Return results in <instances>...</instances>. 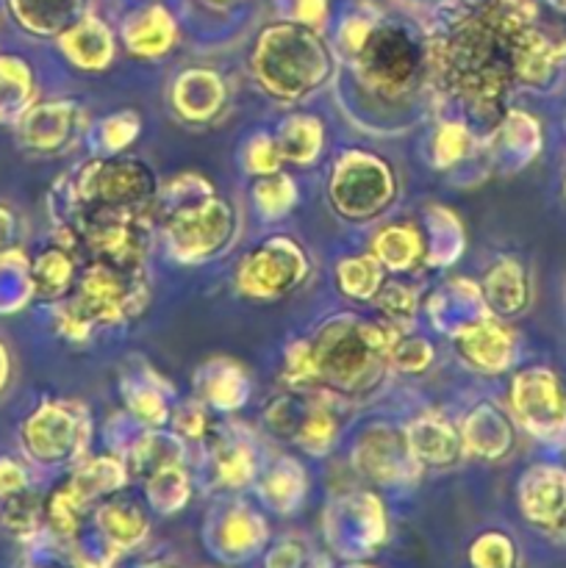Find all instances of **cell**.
Masks as SVG:
<instances>
[{
	"label": "cell",
	"instance_id": "16",
	"mask_svg": "<svg viewBox=\"0 0 566 568\" xmlns=\"http://www.w3.org/2000/svg\"><path fill=\"white\" fill-rule=\"evenodd\" d=\"M14 125L17 139L26 150L64 153L87 131V114L72 100H48V103H33Z\"/></svg>",
	"mask_w": 566,
	"mask_h": 568
},
{
	"label": "cell",
	"instance_id": "34",
	"mask_svg": "<svg viewBox=\"0 0 566 568\" xmlns=\"http://www.w3.org/2000/svg\"><path fill=\"white\" fill-rule=\"evenodd\" d=\"M372 255L381 261L383 270L405 272L425 258V239L414 225H388L372 242Z\"/></svg>",
	"mask_w": 566,
	"mask_h": 568
},
{
	"label": "cell",
	"instance_id": "12",
	"mask_svg": "<svg viewBox=\"0 0 566 568\" xmlns=\"http://www.w3.org/2000/svg\"><path fill=\"white\" fill-rule=\"evenodd\" d=\"M309 275L305 250L289 236H272L244 255L236 270V288L250 300H277Z\"/></svg>",
	"mask_w": 566,
	"mask_h": 568
},
{
	"label": "cell",
	"instance_id": "25",
	"mask_svg": "<svg viewBox=\"0 0 566 568\" xmlns=\"http://www.w3.org/2000/svg\"><path fill=\"white\" fill-rule=\"evenodd\" d=\"M261 505L277 516L297 514L309 494V475L294 458H277L255 483Z\"/></svg>",
	"mask_w": 566,
	"mask_h": 568
},
{
	"label": "cell",
	"instance_id": "21",
	"mask_svg": "<svg viewBox=\"0 0 566 568\" xmlns=\"http://www.w3.org/2000/svg\"><path fill=\"white\" fill-rule=\"evenodd\" d=\"M259 477V458L236 433H216L209 449V480L216 491H242Z\"/></svg>",
	"mask_w": 566,
	"mask_h": 568
},
{
	"label": "cell",
	"instance_id": "15",
	"mask_svg": "<svg viewBox=\"0 0 566 568\" xmlns=\"http://www.w3.org/2000/svg\"><path fill=\"white\" fill-rule=\"evenodd\" d=\"M353 469L364 480L377 486H411L420 480L422 466L416 464L405 430L392 425H370L353 444Z\"/></svg>",
	"mask_w": 566,
	"mask_h": 568
},
{
	"label": "cell",
	"instance_id": "27",
	"mask_svg": "<svg viewBox=\"0 0 566 568\" xmlns=\"http://www.w3.org/2000/svg\"><path fill=\"white\" fill-rule=\"evenodd\" d=\"M122 39H125V48L139 59H159L166 50H172L178 28L170 11L161 6H144L142 11L128 17L122 26Z\"/></svg>",
	"mask_w": 566,
	"mask_h": 568
},
{
	"label": "cell",
	"instance_id": "19",
	"mask_svg": "<svg viewBox=\"0 0 566 568\" xmlns=\"http://www.w3.org/2000/svg\"><path fill=\"white\" fill-rule=\"evenodd\" d=\"M411 453L422 469H449L466 455L461 430H455L442 414H422L405 427Z\"/></svg>",
	"mask_w": 566,
	"mask_h": 568
},
{
	"label": "cell",
	"instance_id": "37",
	"mask_svg": "<svg viewBox=\"0 0 566 568\" xmlns=\"http://www.w3.org/2000/svg\"><path fill=\"white\" fill-rule=\"evenodd\" d=\"M183 438L178 433H161V430H148L142 438L131 444L125 455L128 469L137 471V475H153L155 469L170 464H183Z\"/></svg>",
	"mask_w": 566,
	"mask_h": 568
},
{
	"label": "cell",
	"instance_id": "20",
	"mask_svg": "<svg viewBox=\"0 0 566 568\" xmlns=\"http://www.w3.org/2000/svg\"><path fill=\"white\" fill-rule=\"evenodd\" d=\"M94 532L105 547L114 549L122 558L125 552H133L148 541L150 519L137 503L120 499L114 494L94 508Z\"/></svg>",
	"mask_w": 566,
	"mask_h": 568
},
{
	"label": "cell",
	"instance_id": "7",
	"mask_svg": "<svg viewBox=\"0 0 566 568\" xmlns=\"http://www.w3.org/2000/svg\"><path fill=\"white\" fill-rule=\"evenodd\" d=\"M161 220H164L161 231L166 239V253L178 264H203L225 253L236 236V214L231 203L216 197V192L198 203L170 211Z\"/></svg>",
	"mask_w": 566,
	"mask_h": 568
},
{
	"label": "cell",
	"instance_id": "45",
	"mask_svg": "<svg viewBox=\"0 0 566 568\" xmlns=\"http://www.w3.org/2000/svg\"><path fill=\"white\" fill-rule=\"evenodd\" d=\"M375 303L377 308H381V314L386 316V322H392L394 327H400V331H405V327L414 322L416 316V292L408 286V283H386L383 281V286L377 288L375 294Z\"/></svg>",
	"mask_w": 566,
	"mask_h": 568
},
{
	"label": "cell",
	"instance_id": "50",
	"mask_svg": "<svg viewBox=\"0 0 566 568\" xmlns=\"http://www.w3.org/2000/svg\"><path fill=\"white\" fill-rule=\"evenodd\" d=\"M172 427H175L178 436L183 442H200V438L209 436V416H205V408L200 399H189V403H181L170 414Z\"/></svg>",
	"mask_w": 566,
	"mask_h": 568
},
{
	"label": "cell",
	"instance_id": "13",
	"mask_svg": "<svg viewBox=\"0 0 566 568\" xmlns=\"http://www.w3.org/2000/svg\"><path fill=\"white\" fill-rule=\"evenodd\" d=\"M511 408L522 427L542 442H555L566 433L564 386L547 366L516 372L511 383Z\"/></svg>",
	"mask_w": 566,
	"mask_h": 568
},
{
	"label": "cell",
	"instance_id": "8",
	"mask_svg": "<svg viewBox=\"0 0 566 568\" xmlns=\"http://www.w3.org/2000/svg\"><path fill=\"white\" fill-rule=\"evenodd\" d=\"M336 394L316 388V392H286L266 405V427L281 438L297 444L303 453L327 455L336 444L338 430V405Z\"/></svg>",
	"mask_w": 566,
	"mask_h": 568
},
{
	"label": "cell",
	"instance_id": "58",
	"mask_svg": "<svg viewBox=\"0 0 566 568\" xmlns=\"http://www.w3.org/2000/svg\"><path fill=\"white\" fill-rule=\"evenodd\" d=\"M142 568H181V566H172V564H148V566H142Z\"/></svg>",
	"mask_w": 566,
	"mask_h": 568
},
{
	"label": "cell",
	"instance_id": "32",
	"mask_svg": "<svg viewBox=\"0 0 566 568\" xmlns=\"http://www.w3.org/2000/svg\"><path fill=\"white\" fill-rule=\"evenodd\" d=\"M277 150H281L283 161H294V164H311L316 155L322 153L325 144V128L314 114H292L277 125L275 133Z\"/></svg>",
	"mask_w": 566,
	"mask_h": 568
},
{
	"label": "cell",
	"instance_id": "51",
	"mask_svg": "<svg viewBox=\"0 0 566 568\" xmlns=\"http://www.w3.org/2000/svg\"><path fill=\"white\" fill-rule=\"evenodd\" d=\"M309 566V547L297 538H283L275 547L266 549L264 568H305Z\"/></svg>",
	"mask_w": 566,
	"mask_h": 568
},
{
	"label": "cell",
	"instance_id": "56",
	"mask_svg": "<svg viewBox=\"0 0 566 568\" xmlns=\"http://www.w3.org/2000/svg\"><path fill=\"white\" fill-rule=\"evenodd\" d=\"M6 381H9V355H6L3 344H0V392H3Z\"/></svg>",
	"mask_w": 566,
	"mask_h": 568
},
{
	"label": "cell",
	"instance_id": "33",
	"mask_svg": "<svg viewBox=\"0 0 566 568\" xmlns=\"http://www.w3.org/2000/svg\"><path fill=\"white\" fill-rule=\"evenodd\" d=\"M144 497H148L150 510H155L159 516L181 514L192 499V477H189L186 466L170 464L148 475Z\"/></svg>",
	"mask_w": 566,
	"mask_h": 568
},
{
	"label": "cell",
	"instance_id": "36",
	"mask_svg": "<svg viewBox=\"0 0 566 568\" xmlns=\"http://www.w3.org/2000/svg\"><path fill=\"white\" fill-rule=\"evenodd\" d=\"M33 105V72L20 55H0V122H17Z\"/></svg>",
	"mask_w": 566,
	"mask_h": 568
},
{
	"label": "cell",
	"instance_id": "3",
	"mask_svg": "<svg viewBox=\"0 0 566 568\" xmlns=\"http://www.w3.org/2000/svg\"><path fill=\"white\" fill-rule=\"evenodd\" d=\"M148 266H125L114 261H87L75 292L53 311L55 331L70 342H87L94 327L122 325L148 308Z\"/></svg>",
	"mask_w": 566,
	"mask_h": 568
},
{
	"label": "cell",
	"instance_id": "24",
	"mask_svg": "<svg viewBox=\"0 0 566 568\" xmlns=\"http://www.w3.org/2000/svg\"><path fill=\"white\" fill-rule=\"evenodd\" d=\"M461 442L469 455H477L483 460H497L511 449L514 430H511V422L505 419L497 405L483 403L461 422Z\"/></svg>",
	"mask_w": 566,
	"mask_h": 568
},
{
	"label": "cell",
	"instance_id": "17",
	"mask_svg": "<svg viewBox=\"0 0 566 568\" xmlns=\"http://www.w3.org/2000/svg\"><path fill=\"white\" fill-rule=\"evenodd\" d=\"M519 510L542 530H566V469L549 464L530 466L519 480Z\"/></svg>",
	"mask_w": 566,
	"mask_h": 568
},
{
	"label": "cell",
	"instance_id": "53",
	"mask_svg": "<svg viewBox=\"0 0 566 568\" xmlns=\"http://www.w3.org/2000/svg\"><path fill=\"white\" fill-rule=\"evenodd\" d=\"M325 0H297V6H294V20H297L300 26L316 28L325 20Z\"/></svg>",
	"mask_w": 566,
	"mask_h": 568
},
{
	"label": "cell",
	"instance_id": "2",
	"mask_svg": "<svg viewBox=\"0 0 566 568\" xmlns=\"http://www.w3.org/2000/svg\"><path fill=\"white\" fill-rule=\"evenodd\" d=\"M392 322H370L355 314H336L311 338L316 377L336 397H366L392 369V347L400 338Z\"/></svg>",
	"mask_w": 566,
	"mask_h": 568
},
{
	"label": "cell",
	"instance_id": "26",
	"mask_svg": "<svg viewBox=\"0 0 566 568\" xmlns=\"http://www.w3.org/2000/svg\"><path fill=\"white\" fill-rule=\"evenodd\" d=\"M483 303L494 316H516L527 308L530 283L525 266L516 258H499L483 277Z\"/></svg>",
	"mask_w": 566,
	"mask_h": 568
},
{
	"label": "cell",
	"instance_id": "48",
	"mask_svg": "<svg viewBox=\"0 0 566 568\" xmlns=\"http://www.w3.org/2000/svg\"><path fill=\"white\" fill-rule=\"evenodd\" d=\"M139 128H142V122H139L137 111H117L109 120L100 122V144L109 155L122 153V150L137 142Z\"/></svg>",
	"mask_w": 566,
	"mask_h": 568
},
{
	"label": "cell",
	"instance_id": "43",
	"mask_svg": "<svg viewBox=\"0 0 566 568\" xmlns=\"http://www.w3.org/2000/svg\"><path fill=\"white\" fill-rule=\"evenodd\" d=\"M431 231L433 236H442V242H436L433 247L425 250V258L431 266H444L453 264V258L458 253H464V227L458 225L455 214H449L447 209H438L431 205Z\"/></svg>",
	"mask_w": 566,
	"mask_h": 568
},
{
	"label": "cell",
	"instance_id": "57",
	"mask_svg": "<svg viewBox=\"0 0 566 568\" xmlns=\"http://www.w3.org/2000/svg\"><path fill=\"white\" fill-rule=\"evenodd\" d=\"M338 568H375L372 564H366V560H350V564L338 566Z\"/></svg>",
	"mask_w": 566,
	"mask_h": 568
},
{
	"label": "cell",
	"instance_id": "14",
	"mask_svg": "<svg viewBox=\"0 0 566 568\" xmlns=\"http://www.w3.org/2000/svg\"><path fill=\"white\" fill-rule=\"evenodd\" d=\"M266 541H270L266 519L247 503H222L205 519V549L211 558L225 566L250 564L264 552Z\"/></svg>",
	"mask_w": 566,
	"mask_h": 568
},
{
	"label": "cell",
	"instance_id": "22",
	"mask_svg": "<svg viewBox=\"0 0 566 568\" xmlns=\"http://www.w3.org/2000/svg\"><path fill=\"white\" fill-rule=\"evenodd\" d=\"M228 98L220 72L194 67L178 75L172 87V105L186 122H211L222 111Z\"/></svg>",
	"mask_w": 566,
	"mask_h": 568
},
{
	"label": "cell",
	"instance_id": "49",
	"mask_svg": "<svg viewBox=\"0 0 566 568\" xmlns=\"http://www.w3.org/2000/svg\"><path fill=\"white\" fill-rule=\"evenodd\" d=\"M392 369L403 372V375H420L427 366L433 364V347L425 342V338L405 336L400 333V338L392 347Z\"/></svg>",
	"mask_w": 566,
	"mask_h": 568
},
{
	"label": "cell",
	"instance_id": "6",
	"mask_svg": "<svg viewBox=\"0 0 566 568\" xmlns=\"http://www.w3.org/2000/svg\"><path fill=\"white\" fill-rule=\"evenodd\" d=\"M159 183L153 170L139 159L109 155L81 164L67 183L61 214L75 209H137L153 211Z\"/></svg>",
	"mask_w": 566,
	"mask_h": 568
},
{
	"label": "cell",
	"instance_id": "42",
	"mask_svg": "<svg viewBox=\"0 0 566 568\" xmlns=\"http://www.w3.org/2000/svg\"><path fill=\"white\" fill-rule=\"evenodd\" d=\"M253 203L264 220L275 222L281 216H286L292 211V205L297 203V186L289 175L275 172V175L259 178V183L253 186Z\"/></svg>",
	"mask_w": 566,
	"mask_h": 568
},
{
	"label": "cell",
	"instance_id": "55",
	"mask_svg": "<svg viewBox=\"0 0 566 568\" xmlns=\"http://www.w3.org/2000/svg\"><path fill=\"white\" fill-rule=\"evenodd\" d=\"M14 233H17L14 214H11V211L6 209V205H0V253H3V250H9V244H11V239H14Z\"/></svg>",
	"mask_w": 566,
	"mask_h": 568
},
{
	"label": "cell",
	"instance_id": "11",
	"mask_svg": "<svg viewBox=\"0 0 566 568\" xmlns=\"http://www.w3.org/2000/svg\"><path fill=\"white\" fill-rule=\"evenodd\" d=\"M87 408L70 399L42 403L22 425V449L42 466L81 464L87 453Z\"/></svg>",
	"mask_w": 566,
	"mask_h": 568
},
{
	"label": "cell",
	"instance_id": "10",
	"mask_svg": "<svg viewBox=\"0 0 566 568\" xmlns=\"http://www.w3.org/2000/svg\"><path fill=\"white\" fill-rule=\"evenodd\" d=\"M327 194L344 220H375L394 200L392 166L375 153L347 150L333 166Z\"/></svg>",
	"mask_w": 566,
	"mask_h": 568
},
{
	"label": "cell",
	"instance_id": "44",
	"mask_svg": "<svg viewBox=\"0 0 566 568\" xmlns=\"http://www.w3.org/2000/svg\"><path fill=\"white\" fill-rule=\"evenodd\" d=\"M281 381L286 383L289 392H316V388H322L320 377H316L311 342L300 338V342L289 344L286 353H283Z\"/></svg>",
	"mask_w": 566,
	"mask_h": 568
},
{
	"label": "cell",
	"instance_id": "47",
	"mask_svg": "<svg viewBox=\"0 0 566 568\" xmlns=\"http://www.w3.org/2000/svg\"><path fill=\"white\" fill-rule=\"evenodd\" d=\"M242 164H244V170L255 178H266V175H275V172H281L283 155H281V150H277L275 136L255 133V136L244 144Z\"/></svg>",
	"mask_w": 566,
	"mask_h": 568
},
{
	"label": "cell",
	"instance_id": "18",
	"mask_svg": "<svg viewBox=\"0 0 566 568\" xmlns=\"http://www.w3.org/2000/svg\"><path fill=\"white\" fill-rule=\"evenodd\" d=\"M453 338L458 355H464L466 364L475 366L477 372H486V375H499L514 361V336H511L508 327L499 325L488 314H481L461 325L453 333Z\"/></svg>",
	"mask_w": 566,
	"mask_h": 568
},
{
	"label": "cell",
	"instance_id": "29",
	"mask_svg": "<svg viewBox=\"0 0 566 568\" xmlns=\"http://www.w3.org/2000/svg\"><path fill=\"white\" fill-rule=\"evenodd\" d=\"M128 477H131V469H128L125 460L103 455V458H89L75 464V471L67 483L81 494L83 503L94 505L122 491L128 486Z\"/></svg>",
	"mask_w": 566,
	"mask_h": 568
},
{
	"label": "cell",
	"instance_id": "46",
	"mask_svg": "<svg viewBox=\"0 0 566 568\" xmlns=\"http://www.w3.org/2000/svg\"><path fill=\"white\" fill-rule=\"evenodd\" d=\"M472 568H516V547L505 532H481L469 544Z\"/></svg>",
	"mask_w": 566,
	"mask_h": 568
},
{
	"label": "cell",
	"instance_id": "52",
	"mask_svg": "<svg viewBox=\"0 0 566 568\" xmlns=\"http://www.w3.org/2000/svg\"><path fill=\"white\" fill-rule=\"evenodd\" d=\"M28 488V475L14 458H0V503L14 494L26 491Z\"/></svg>",
	"mask_w": 566,
	"mask_h": 568
},
{
	"label": "cell",
	"instance_id": "1",
	"mask_svg": "<svg viewBox=\"0 0 566 568\" xmlns=\"http://www.w3.org/2000/svg\"><path fill=\"white\" fill-rule=\"evenodd\" d=\"M533 0H461L455 14L427 37L431 83L475 114L503 109L516 81V55L536 28Z\"/></svg>",
	"mask_w": 566,
	"mask_h": 568
},
{
	"label": "cell",
	"instance_id": "30",
	"mask_svg": "<svg viewBox=\"0 0 566 568\" xmlns=\"http://www.w3.org/2000/svg\"><path fill=\"white\" fill-rule=\"evenodd\" d=\"M144 377H125L122 381V397H125V408L139 425L161 427L170 419V405H166V386L155 369L144 366Z\"/></svg>",
	"mask_w": 566,
	"mask_h": 568
},
{
	"label": "cell",
	"instance_id": "31",
	"mask_svg": "<svg viewBox=\"0 0 566 568\" xmlns=\"http://www.w3.org/2000/svg\"><path fill=\"white\" fill-rule=\"evenodd\" d=\"M75 283V253L64 244L42 250L31 264V288L42 300H61Z\"/></svg>",
	"mask_w": 566,
	"mask_h": 568
},
{
	"label": "cell",
	"instance_id": "9",
	"mask_svg": "<svg viewBox=\"0 0 566 568\" xmlns=\"http://www.w3.org/2000/svg\"><path fill=\"white\" fill-rule=\"evenodd\" d=\"M325 544L344 564L370 560L386 544L388 519L383 503L370 491H353L336 497L322 516Z\"/></svg>",
	"mask_w": 566,
	"mask_h": 568
},
{
	"label": "cell",
	"instance_id": "5",
	"mask_svg": "<svg viewBox=\"0 0 566 568\" xmlns=\"http://www.w3.org/2000/svg\"><path fill=\"white\" fill-rule=\"evenodd\" d=\"M355 83L361 92L383 103H397L420 92L422 83H431V55L427 39L420 42L403 26H377L353 55Z\"/></svg>",
	"mask_w": 566,
	"mask_h": 568
},
{
	"label": "cell",
	"instance_id": "41",
	"mask_svg": "<svg viewBox=\"0 0 566 568\" xmlns=\"http://www.w3.org/2000/svg\"><path fill=\"white\" fill-rule=\"evenodd\" d=\"M475 150V136L464 122H442L433 133L431 161L436 170H453L455 164L466 161Z\"/></svg>",
	"mask_w": 566,
	"mask_h": 568
},
{
	"label": "cell",
	"instance_id": "4",
	"mask_svg": "<svg viewBox=\"0 0 566 568\" xmlns=\"http://www.w3.org/2000/svg\"><path fill=\"white\" fill-rule=\"evenodd\" d=\"M253 72L275 98L300 100L331 75V53L314 28L300 22L272 26L255 42Z\"/></svg>",
	"mask_w": 566,
	"mask_h": 568
},
{
	"label": "cell",
	"instance_id": "38",
	"mask_svg": "<svg viewBox=\"0 0 566 568\" xmlns=\"http://www.w3.org/2000/svg\"><path fill=\"white\" fill-rule=\"evenodd\" d=\"M11 6L28 31L61 33L75 22L78 0H11Z\"/></svg>",
	"mask_w": 566,
	"mask_h": 568
},
{
	"label": "cell",
	"instance_id": "54",
	"mask_svg": "<svg viewBox=\"0 0 566 568\" xmlns=\"http://www.w3.org/2000/svg\"><path fill=\"white\" fill-rule=\"evenodd\" d=\"M22 568H78V566L75 560H72L70 549H67V555H42V558L28 560Z\"/></svg>",
	"mask_w": 566,
	"mask_h": 568
},
{
	"label": "cell",
	"instance_id": "39",
	"mask_svg": "<svg viewBox=\"0 0 566 568\" xmlns=\"http://www.w3.org/2000/svg\"><path fill=\"white\" fill-rule=\"evenodd\" d=\"M0 521L6 530L20 541H37L44 530V499H39L33 491H20L14 497L3 499Z\"/></svg>",
	"mask_w": 566,
	"mask_h": 568
},
{
	"label": "cell",
	"instance_id": "23",
	"mask_svg": "<svg viewBox=\"0 0 566 568\" xmlns=\"http://www.w3.org/2000/svg\"><path fill=\"white\" fill-rule=\"evenodd\" d=\"M194 392L200 403L231 414L247 403L250 383L242 364L231 358H211L194 372Z\"/></svg>",
	"mask_w": 566,
	"mask_h": 568
},
{
	"label": "cell",
	"instance_id": "40",
	"mask_svg": "<svg viewBox=\"0 0 566 568\" xmlns=\"http://www.w3.org/2000/svg\"><path fill=\"white\" fill-rule=\"evenodd\" d=\"M336 281L347 297L353 300H375L377 288L383 286V266L375 255H353V258L338 261Z\"/></svg>",
	"mask_w": 566,
	"mask_h": 568
},
{
	"label": "cell",
	"instance_id": "28",
	"mask_svg": "<svg viewBox=\"0 0 566 568\" xmlns=\"http://www.w3.org/2000/svg\"><path fill=\"white\" fill-rule=\"evenodd\" d=\"M59 48L81 70H103L114 59L111 31L94 17H81L59 33Z\"/></svg>",
	"mask_w": 566,
	"mask_h": 568
},
{
	"label": "cell",
	"instance_id": "35",
	"mask_svg": "<svg viewBox=\"0 0 566 568\" xmlns=\"http://www.w3.org/2000/svg\"><path fill=\"white\" fill-rule=\"evenodd\" d=\"M92 505L83 503L81 494L64 483L55 488L48 499H44V530L55 538L59 544L78 541L83 527V516L89 514Z\"/></svg>",
	"mask_w": 566,
	"mask_h": 568
}]
</instances>
